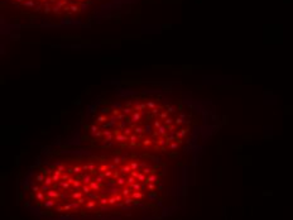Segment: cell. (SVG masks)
Segmentation results:
<instances>
[{
    "instance_id": "cell-2",
    "label": "cell",
    "mask_w": 293,
    "mask_h": 220,
    "mask_svg": "<svg viewBox=\"0 0 293 220\" xmlns=\"http://www.w3.org/2000/svg\"><path fill=\"white\" fill-rule=\"evenodd\" d=\"M192 124L191 109L177 94L124 90L95 102L82 130L84 141L94 147L167 158L185 149Z\"/></svg>"
},
{
    "instance_id": "cell-1",
    "label": "cell",
    "mask_w": 293,
    "mask_h": 220,
    "mask_svg": "<svg viewBox=\"0 0 293 220\" xmlns=\"http://www.w3.org/2000/svg\"><path fill=\"white\" fill-rule=\"evenodd\" d=\"M167 172L164 158L89 144L46 154L24 192L51 220H146L167 201Z\"/></svg>"
}]
</instances>
